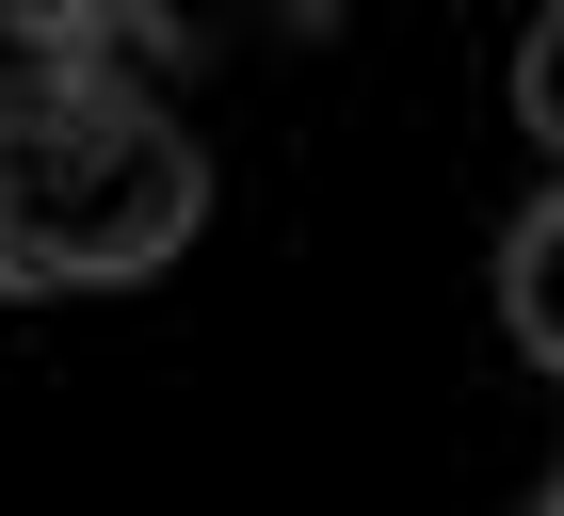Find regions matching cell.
<instances>
[{"label": "cell", "instance_id": "obj_1", "mask_svg": "<svg viewBox=\"0 0 564 516\" xmlns=\"http://www.w3.org/2000/svg\"><path fill=\"white\" fill-rule=\"evenodd\" d=\"M210 226L194 129L145 97V33L0 17V291H113Z\"/></svg>", "mask_w": 564, "mask_h": 516}, {"label": "cell", "instance_id": "obj_2", "mask_svg": "<svg viewBox=\"0 0 564 516\" xmlns=\"http://www.w3.org/2000/svg\"><path fill=\"white\" fill-rule=\"evenodd\" d=\"M500 307H517V340H532V355L564 372V194H549V211L517 226V243H500Z\"/></svg>", "mask_w": 564, "mask_h": 516}, {"label": "cell", "instance_id": "obj_3", "mask_svg": "<svg viewBox=\"0 0 564 516\" xmlns=\"http://www.w3.org/2000/svg\"><path fill=\"white\" fill-rule=\"evenodd\" d=\"M517 114H532V146L564 162V17H532V49H517Z\"/></svg>", "mask_w": 564, "mask_h": 516}, {"label": "cell", "instance_id": "obj_4", "mask_svg": "<svg viewBox=\"0 0 564 516\" xmlns=\"http://www.w3.org/2000/svg\"><path fill=\"white\" fill-rule=\"evenodd\" d=\"M549 516H564V501H549Z\"/></svg>", "mask_w": 564, "mask_h": 516}]
</instances>
